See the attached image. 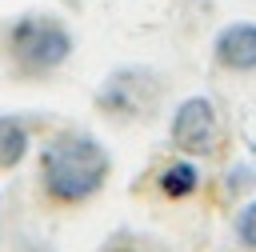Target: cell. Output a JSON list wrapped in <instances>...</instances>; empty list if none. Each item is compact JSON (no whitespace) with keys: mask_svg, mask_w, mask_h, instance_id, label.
Returning a JSON list of instances; mask_svg holds the SVG:
<instances>
[{"mask_svg":"<svg viewBox=\"0 0 256 252\" xmlns=\"http://www.w3.org/2000/svg\"><path fill=\"white\" fill-rule=\"evenodd\" d=\"M112 180V152L84 128H56L36 152V200L48 212H80Z\"/></svg>","mask_w":256,"mask_h":252,"instance_id":"cell-1","label":"cell"},{"mask_svg":"<svg viewBox=\"0 0 256 252\" xmlns=\"http://www.w3.org/2000/svg\"><path fill=\"white\" fill-rule=\"evenodd\" d=\"M76 48L68 20L56 12H20L0 24V64L12 80L40 84L56 76Z\"/></svg>","mask_w":256,"mask_h":252,"instance_id":"cell-2","label":"cell"},{"mask_svg":"<svg viewBox=\"0 0 256 252\" xmlns=\"http://www.w3.org/2000/svg\"><path fill=\"white\" fill-rule=\"evenodd\" d=\"M164 96H168V80L144 64H124L116 72H108L96 92H92V108L100 120L108 124H120V128H132V124H148L160 116L164 108Z\"/></svg>","mask_w":256,"mask_h":252,"instance_id":"cell-3","label":"cell"},{"mask_svg":"<svg viewBox=\"0 0 256 252\" xmlns=\"http://www.w3.org/2000/svg\"><path fill=\"white\" fill-rule=\"evenodd\" d=\"M168 144H172V152H180L188 160H220L224 156L228 132L220 128V116L208 96H188L172 108Z\"/></svg>","mask_w":256,"mask_h":252,"instance_id":"cell-4","label":"cell"},{"mask_svg":"<svg viewBox=\"0 0 256 252\" xmlns=\"http://www.w3.org/2000/svg\"><path fill=\"white\" fill-rule=\"evenodd\" d=\"M212 64L220 72H256V24L252 20L224 24L212 40Z\"/></svg>","mask_w":256,"mask_h":252,"instance_id":"cell-5","label":"cell"},{"mask_svg":"<svg viewBox=\"0 0 256 252\" xmlns=\"http://www.w3.org/2000/svg\"><path fill=\"white\" fill-rule=\"evenodd\" d=\"M148 184H152V192L160 196V200H168V204H180V200H192L196 192H200V172H196V160H188V156H164V160H156L152 168H148Z\"/></svg>","mask_w":256,"mask_h":252,"instance_id":"cell-6","label":"cell"},{"mask_svg":"<svg viewBox=\"0 0 256 252\" xmlns=\"http://www.w3.org/2000/svg\"><path fill=\"white\" fill-rule=\"evenodd\" d=\"M28 148H32V128L24 116L16 112H0V176L16 172L24 160H28Z\"/></svg>","mask_w":256,"mask_h":252,"instance_id":"cell-7","label":"cell"},{"mask_svg":"<svg viewBox=\"0 0 256 252\" xmlns=\"http://www.w3.org/2000/svg\"><path fill=\"white\" fill-rule=\"evenodd\" d=\"M100 252H172V248L160 244V240L148 236V232H128V228H120V232H112V236L100 244Z\"/></svg>","mask_w":256,"mask_h":252,"instance_id":"cell-8","label":"cell"},{"mask_svg":"<svg viewBox=\"0 0 256 252\" xmlns=\"http://www.w3.org/2000/svg\"><path fill=\"white\" fill-rule=\"evenodd\" d=\"M232 236H236V244H240L244 252H256V200H248V204L236 212Z\"/></svg>","mask_w":256,"mask_h":252,"instance_id":"cell-9","label":"cell"},{"mask_svg":"<svg viewBox=\"0 0 256 252\" xmlns=\"http://www.w3.org/2000/svg\"><path fill=\"white\" fill-rule=\"evenodd\" d=\"M36 252H48V248H36Z\"/></svg>","mask_w":256,"mask_h":252,"instance_id":"cell-10","label":"cell"}]
</instances>
